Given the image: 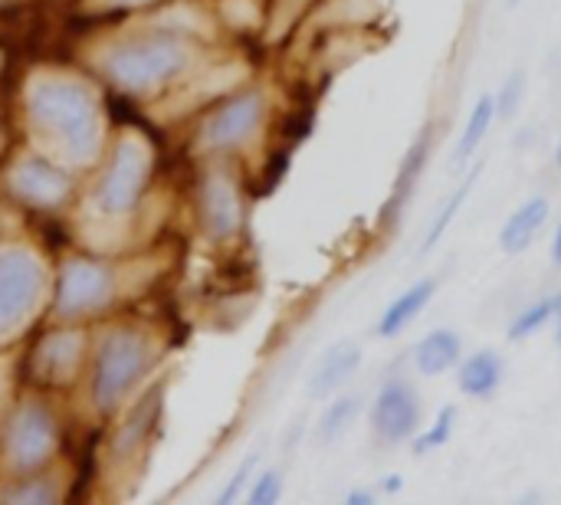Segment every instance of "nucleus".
I'll return each instance as SVG.
<instances>
[{
	"label": "nucleus",
	"mask_w": 561,
	"mask_h": 505,
	"mask_svg": "<svg viewBox=\"0 0 561 505\" xmlns=\"http://www.w3.org/2000/svg\"><path fill=\"white\" fill-rule=\"evenodd\" d=\"M424 427L421 391L408 378H388L371 401V431L381 444H411Z\"/></svg>",
	"instance_id": "1"
},
{
	"label": "nucleus",
	"mask_w": 561,
	"mask_h": 505,
	"mask_svg": "<svg viewBox=\"0 0 561 505\" xmlns=\"http://www.w3.org/2000/svg\"><path fill=\"white\" fill-rule=\"evenodd\" d=\"M431 154H434V128L427 125V128L417 131V138L411 141V148H408V154H404V161H401V168H398L394 187H391L388 204H385V210H381V223H385V227H394L398 217L408 210V204H411V197H414V191H417V184H421V177H424V171H427Z\"/></svg>",
	"instance_id": "2"
},
{
	"label": "nucleus",
	"mask_w": 561,
	"mask_h": 505,
	"mask_svg": "<svg viewBox=\"0 0 561 505\" xmlns=\"http://www.w3.org/2000/svg\"><path fill=\"white\" fill-rule=\"evenodd\" d=\"M549 217H552L549 197H539V194H536V197L523 200V204L503 220V227H500V250H503L506 256H523V253H529V250L536 246V240L542 237Z\"/></svg>",
	"instance_id": "3"
},
{
	"label": "nucleus",
	"mask_w": 561,
	"mask_h": 505,
	"mask_svg": "<svg viewBox=\"0 0 561 505\" xmlns=\"http://www.w3.org/2000/svg\"><path fill=\"white\" fill-rule=\"evenodd\" d=\"M457 371V391L473 401H490L506 381V361L496 348H480L460 358Z\"/></svg>",
	"instance_id": "4"
},
{
	"label": "nucleus",
	"mask_w": 561,
	"mask_h": 505,
	"mask_svg": "<svg viewBox=\"0 0 561 505\" xmlns=\"http://www.w3.org/2000/svg\"><path fill=\"white\" fill-rule=\"evenodd\" d=\"M437 279L434 276H424L417 283H411L404 292H398L388 309L381 312L378 319V335L381 338H398L401 332H408V325H414L421 319V312L434 302V292H437Z\"/></svg>",
	"instance_id": "5"
},
{
	"label": "nucleus",
	"mask_w": 561,
	"mask_h": 505,
	"mask_svg": "<svg viewBox=\"0 0 561 505\" xmlns=\"http://www.w3.org/2000/svg\"><path fill=\"white\" fill-rule=\"evenodd\" d=\"M463 358V338L454 329H431L427 335H421V342L414 345V371L421 378H440L447 371H454Z\"/></svg>",
	"instance_id": "6"
},
{
	"label": "nucleus",
	"mask_w": 561,
	"mask_h": 505,
	"mask_svg": "<svg viewBox=\"0 0 561 505\" xmlns=\"http://www.w3.org/2000/svg\"><path fill=\"white\" fill-rule=\"evenodd\" d=\"M496 118H500V115H496V99H493L490 92H483V95L473 102V108H470V115H467V122H463V131H460V138H457V148H454V168H457V171H463V168L480 154V148L486 145V138H490Z\"/></svg>",
	"instance_id": "7"
},
{
	"label": "nucleus",
	"mask_w": 561,
	"mask_h": 505,
	"mask_svg": "<svg viewBox=\"0 0 561 505\" xmlns=\"http://www.w3.org/2000/svg\"><path fill=\"white\" fill-rule=\"evenodd\" d=\"M358 368H362V348L352 345V342H339L332 352H325L322 365H319L316 375H312L309 391H312L316 398H329V394H335L345 381H352V375H355Z\"/></svg>",
	"instance_id": "8"
},
{
	"label": "nucleus",
	"mask_w": 561,
	"mask_h": 505,
	"mask_svg": "<svg viewBox=\"0 0 561 505\" xmlns=\"http://www.w3.org/2000/svg\"><path fill=\"white\" fill-rule=\"evenodd\" d=\"M561 312V292H549V296H539L536 302H529L523 312L513 315L506 335L510 342H526L533 335H539L542 329H549L556 322V315Z\"/></svg>",
	"instance_id": "9"
},
{
	"label": "nucleus",
	"mask_w": 561,
	"mask_h": 505,
	"mask_svg": "<svg viewBox=\"0 0 561 505\" xmlns=\"http://www.w3.org/2000/svg\"><path fill=\"white\" fill-rule=\"evenodd\" d=\"M477 174H480V171H470V174L460 181V187H457V191L440 204V210L434 214V220H431V227H427V233H424V246H421L424 253H427V250H434V246L450 233V227H454L457 214L463 210V204H467V200H470V194H473Z\"/></svg>",
	"instance_id": "10"
},
{
	"label": "nucleus",
	"mask_w": 561,
	"mask_h": 505,
	"mask_svg": "<svg viewBox=\"0 0 561 505\" xmlns=\"http://www.w3.org/2000/svg\"><path fill=\"white\" fill-rule=\"evenodd\" d=\"M454 431H457V408L447 404V408H440L437 417H434L431 424H424V427L417 431V437L411 440L414 457H427V454H434V450H444V447L450 444Z\"/></svg>",
	"instance_id": "11"
},
{
	"label": "nucleus",
	"mask_w": 561,
	"mask_h": 505,
	"mask_svg": "<svg viewBox=\"0 0 561 505\" xmlns=\"http://www.w3.org/2000/svg\"><path fill=\"white\" fill-rule=\"evenodd\" d=\"M362 414V401L358 394H342L329 404V411L322 414V424H319V437L322 440H339Z\"/></svg>",
	"instance_id": "12"
},
{
	"label": "nucleus",
	"mask_w": 561,
	"mask_h": 505,
	"mask_svg": "<svg viewBox=\"0 0 561 505\" xmlns=\"http://www.w3.org/2000/svg\"><path fill=\"white\" fill-rule=\"evenodd\" d=\"M496 99V115L500 118H510L523 108V99H526V72L516 69L506 76V82L500 85V92L493 95Z\"/></svg>",
	"instance_id": "13"
},
{
	"label": "nucleus",
	"mask_w": 561,
	"mask_h": 505,
	"mask_svg": "<svg viewBox=\"0 0 561 505\" xmlns=\"http://www.w3.org/2000/svg\"><path fill=\"white\" fill-rule=\"evenodd\" d=\"M279 496V480H276V473H266L263 480H260V486L253 490V503H273Z\"/></svg>",
	"instance_id": "14"
},
{
	"label": "nucleus",
	"mask_w": 561,
	"mask_h": 505,
	"mask_svg": "<svg viewBox=\"0 0 561 505\" xmlns=\"http://www.w3.org/2000/svg\"><path fill=\"white\" fill-rule=\"evenodd\" d=\"M401 490H404V480L398 473H391V477L381 480V496H398Z\"/></svg>",
	"instance_id": "15"
},
{
	"label": "nucleus",
	"mask_w": 561,
	"mask_h": 505,
	"mask_svg": "<svg viewBox=\"0 0 561 505\" xmlns=\"http://www.w3.org/2000/svg\"><path fill=\"white\" fill-rule=\"evenodd\" d=\"M348 503H352V505H371V503H375V493H371V490H352V493H348Z\"/></svg>",
	"instance_id": "16"
},
{
	"label": "nucleus",
	"mask_w": 561,
	"mask_h": 505,
	"mask_svg": "<svg viewBox=\"0 0 561 505\" xmlns=\"http://www.w3.org/2000/svg\"><path fill=\"white\" fill-rule=\"evenodd\" d=\"M552 260H556V266H561V220L556 227V237H552Z\"/></svg>",
	"instance_id": "17"
},
{
	"label": "nucleus",
	"mask_w": 561,
	"mask_h": 505,
	"mask_svg": "<svg viewBox=\"0 0 561 505\" xmlns=\"http://www.w3.org/2000/svg\"><path fill=\"white\" fill-rule=\"evenodd\" d=\"M556 161L561 164V135H559V145H556Z\"/></svg>",
	"instance_id": "18"
},
{
	"label": "nucleus",
	"mask_w": 561,
	"mask_h": 505,
	"mask_svg": "<svg viewBox=\"0 0 561 505\" xmlns=\"http://www.w3.org/2000/svg\"><path fill=\"white\" fill-rule=\"evenodd\" d=\"M513 3H519V0H513Z\"/></svg>",
	"instance_id": "19"
}]
</instances>
